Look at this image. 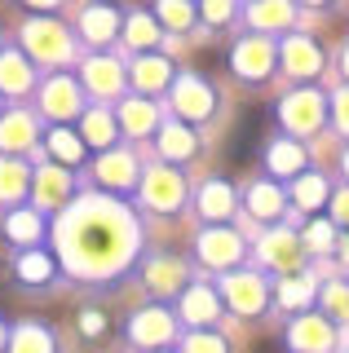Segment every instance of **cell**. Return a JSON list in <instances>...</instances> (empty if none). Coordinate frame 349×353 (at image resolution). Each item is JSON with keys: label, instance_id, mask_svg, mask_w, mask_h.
<instances>
[{"label": "cell", "instance_id": "obj_31", "mask_svg": "<svg viewBox=\"0 0 349 353\" xmlns=\"http://www.w3.org/2000/svg\"><path fill=\"white\" fill-rule=\"evenodd\" d=\"M155 146H159V159L168 163H190L195 154H199V141H195V132L186 119H163V124L155 128Z\"/></svg>", "mask_w": 349, "mask_h": 353}, {"label": "cell", "instance_id": "obj_1", "mask_svg": "<svg viewBox=\"0 0 349 353\" xmlns=\"http://www.w3.org/2000/svg\"><path fill=\"white\" fill-rule=\"evenodd\" d=\"M53 243L71 279L111 283L128 274L141 256L137 212L119 203V194H80L53 221Z\"/></svg>", "mask_w": 349, "mask_h": 353}, {"label": "cell", "instance_id": "obj_22", "mask_svg": "<svg viewBox=\"0 0 349 353\" xmlns=\"http://www.w3.org/2000/svg\"><path fill=\"white\" fill-rule=\"evenodd\" d=\"M75 31H80L84 44H93V49H106V44L119 40V31H124V14H119L111 0H89V5L80 9V22H75Z\"/></svg>", "mask_w": 349, "mask_h": 353}, {"label": "cell", "instance_id": "obj_39", "mask_svg": "<svg viewBox=\"0 0 349 353\" xmlns=\"http://www.w3.org/2000/svg\"><path fill=\"white\" fill-rule=\"evenodd\" d=\"M336 230H341V225H336L332 216H310V221H305V225H301V243L310 248V256H327L332 248H341V243H336Z\"/></svg>", "mask_w": 349, "mask_h": 353}, {"label": "cell", "instance_id": "obj_27", "mask_svg": "<svg viewBox=\"0 0 349 353\" xmlns=\"http://www.w3.org/2000/svg\"><path fill=\"white\" fill-rule=\"evenodd\" d=\"M115 115H119V128H124V137H155V128L163 124V115H159V106L150 102L146 93H133V97H119V106H115Z\"/></svg>", "mask_w": 349, "mask_h": 353}, {"label": "cell", "instance_id": "obj_51", "mask_svg": "<svg viewBox=\"0 0 349 353\" xmlns=\"http://www.w3.org/2000/svg\"><path fill=\"white\" fill-rule=\"evenodd\" d=\"M341 261H345V265H349V239H345V243H341Z\"/></svg>", "mask_w": 349, "mask_h": 353}, {"label": "cell", "instance_id": "obj_21", "mask_svg": "<svg viewBox=\"0 0 349 353\" xmlns=\"http://www.w3.org/2000/svg\"><path fill=\"white\" fill-rule=\"evenodd\" d=\"M0 234H5L9 248H36V243L49 239V221H45V208L31 199V203H14L0 221Z\"/></svg>", "mask_w": 349, "mask_h": 353}, {"label": "cell", "instance_id": "obj_33", "mask_svg": "<svg viewBox=\"0 0 349 353\" xmlns=\"http://www.w3.org/2000/svg\"><path fill=\"white\" fill-rule=\"evenodd\" d=\"M319 287L323 279H314V274H279V287H275V305L288 309V314H301V309H310L319 301Z\"/></svg>", "mask_w": 349, "mask_h": 353}, {"label": "cell", "instance_id": "obj_24", "mask_svg": "<svg viewBox=\"0 0 349 353\" xmlns=\"http://www.w3.org/2000/svg\"><path fill=\"white\" fill-rule=\"evenodd\" d=\"M288 203H292V194L283 190L279 176H261V181H252V185L243 190V208H248V216L261 221V225H279L283 212H288Z\"/></svg>", "mask_w": 349, "mask_h": 353}, {"label": "cell", "instance_id": "obj_29", "mask_svg": "<svg viewBox=\"0 0 349 353\" xmlns=\"http://www.w3.org/2000/svg\"><path fill=\"white\" fill-rule=\"evenodd\" d=\"M36 137H40L36 115L23 110V106H5V115H0V150L5 154H27L36 146Z\"/></svg>", "mask_w": 349, "mask_h": 353}, {"label": "cell", "instance_id": "obj_14", "mask_svg": "<svg viewBox=\"0 0 349 353\" xmlns=\"http://www.w3.org/2000/svg\"><path fill=\"white\" fill-rule=\"evenodd\" d=\"M288 340L292 349H301V353H327V349H336L341 345V331H336V318L332 314H323V309H301L297 318L288 323Z\"/></svg>", "mask_w": 349, "mask_h": 353}, {"label": "cell", "instance_id": "obj_46", "mask_svg": "<svg viewBox=\"0 0 349 353\" xmlns=\"http://www.w3.org/2000/svg\"><path fill=\"white\" fill-rule=\"evenodd\" d=\"M23 5H27V9H36V14H58L67 0H23Z\"/></svg>", "mask_w": 349, "mask_h": 353}, {"label": "cell", "instance_id": "obj_11", "mask_svg": "<svg viewBox=\"0 0 349 353\" xmlns=\"http://www.w3.org/2000/svg\"><path fill=\"white\" fill-rule=\"evenodd\" d=\"M243 248L248 243L239 239L230 225H203L199 234H195V261L212 274H226V270H235V265H243Z\"/></svg>", "mask_w": 349, "mask_h": 353}, {"label": "cell", "instance_id": "obj_5", "mask_svg": "<svg viewBox=\"0 0 349 353\" xmlns=\"http://www.w3.org/2000/svg\"><path fill=\"white\" fill-rule=\"evenodd\" d=\"M279 119L292 137H314L332 124V97H323L314 84H301L279 102Z\"/></svg>", "mask_w": 349, "mask_h": 353}, {"label": "cell", "instance_id": "obj_26", "mask_svg": "<svg viewBox=\"0 0 349 353\" xmlns=\"http://www.w3.org/2000/svg\"><path fill=\"white\" fill-rule=\"evenodd\" d=\"M301 18L297 0H248L243 9V22L252 31H266V36H283V31H292Z\"/></svg>", "mask_w": 349, "mask_h": 353}, {"label": "cell", "instance_id": "obj_42", "mask_svg": "<svg viewBox=\"0 0 349 353\" xmlns=\"http://www.w3.org/2000/svg\"><path fill=\"white\" fill-rule=\"evenodd\" d=\"M177 345L181 349H195V353H226V349H230V340H226L221 331H212V327H190V336H181Z\"/></svg>", "mask_w": 349, "mask_h": 353}, {"label": "cell", "instance_id": "obj_23", "mask_svg": "<svg viewBox=\"0 0 349 353\" xmlns=\"http://www.w3.org/2000/svg\"><path fill=\"white\" fill-rule=\"evenodd\" d=\"M172 80H177V66H172L168 53L150 49V53H133V66H128V84L137 88V93L155 97V93H168Z\"/></svg>", "mask_w": 349, "mask_h": 353}, {"label": "cell", "instance_id": "obj_36", "mask_svg": "<svg viewBox=\"0 0 349 353\" xmlns=\"http://www.w3.org/2000/svg\"><path fill=\"white\" fill-rule=\"evenodd\" d=\"M288 194H292V203H297L301 212H319V208L332 203V181H327L323 172H310V168H305V172L292 176V190Z\"/></svg>", "mask_w": 349, "mask_h": 353}, {"label": "cell", "instance_id": "obj_48", "mask_svg": "<svg viewBox=\"0 0 349 353\" xmlns=\"http://www.w3.org/2000/svg\"><path fill=\"white\" fill-rule=\"evenodd\" d=\"M9 345V327H5V314H0V349Z\"/></svg>", "mask_w": 349, "mask_h": 353}, {"label": "cell", "instance_id": "obj_9", "mask_svg": "<svg viewBox=\"0 0 349 353\" xmlns=\"http://www.w3.org/2000/svg\"><path fill=\"white\" fill-rule=\"evenodd\" d=\"M177 323H181V314H172V309H163L159 301L155 305H141L133 309V318H128V327H124V340L128 345H137V349H168V345H177Z\"/></svg>", "mask_w": 349, "mask_h": 353}, {"label": "cell", "instance_id": "obj_44", "mask_svg": "<svg viewBox=\"0 0 349 353\" xmlns=\"http://www.w3.org/2000/svg\"><path fill=\"white\" fill-rule=\"evenodd\" d=\"M332 128L341 132V137H349V80L332 93Z\"/></svg>", "mask_w": 349, "mask_h": 353}, {"label": "cell", "instance_id": "obj_40", "mask_svg": "<svg viewBox=\"0 0 349 353\" xmlns=\"http://www.w3.org/2000/svg\"><path fill=\"white\" fill-rule=\"evenodd\" d=\"M319 309L332 314L336 323H349V279H327L319 287Z\"/></svg>", "mask_w": 349, "mask_h": 353}, {"label": "cell", "instance_id": "obj_8", "mask_svg": "<svg viewBox=\"0 0 349 353\" xmlns=\"http://www.w3.org/2000/svg\"><path fill=\"white\" fill-rule=\"evenodd\" d=\"M93 181H97V190H106V194H137V185H141V163H137V150H128V146H106V150H97V159H93Z\"/></svg>", "mask_w": 349, "mask_h": 353}, {"label": "cell", "instance_id": "obj_6", "mask_svg": "<svg viewBox=\"0 0 349 353\" xmlns=\"http://www.w3.org/2000/svg\"><path fill=\"white\" fill-rule=\"evenodd\" d=\"M36 106H40L45 119H53V124H71V119H80L84 110H89V88L80 80H71L67 71H53L36 88Z\"/></svg>", "mask_w": 349, "mask_h": 353}, {"label": "cell", "instance_id": "obj_3", "mask_svg": "<svg viewBox=\"0 0 349 353\" xmlns=\"http://www.w3.org/2000/svg\"><path fill=\"white\" fill-rule=\"evenodd\" d=\"M18 36H23V49L36 62L62 66V62L75 58V36H80V31H67L58 18H49V14H36V18L23 22V31H18Z\"/></svg>", "mask_w": 349, "mask_h": 353}, {"label": "cell", "instance_id": "obj_20", "mask_svg": "<svg viewBox=\"0 0 349 353\" xmlns=\"http://www.w3.org/2000/svg\"><path fill=\"white\" fill-rule=\"evenodd\" d=\"M40 88V71H36V58L23 49V44H5L0 49V93L5 97H31Z\"/></svg>", "mask_w": 349, "mask_h": 353}, {"label": "cell", "instance_id": "obj_41", "mask_svg": "<svg viewBox=\"0 0 349 353\" xmlns=\"http://www.w3.org/2000/svg\"><path fill=\"white\" fill-rule=\"evenodd\" d=\"M199 22L203 27H235L239 22V0H199Z\"/></svg>", "mask_w": 349, "mask_h": 353}, {"label": "cell", "instance_id": "obj_34", "mask_svg": "<svg viewBox=\"0 0 349 353\" xmlns=\"http://www.w3.org/2000/svg\"><path fill=\"white\" fill-rule=\"evenodd\" d=\"M45 154L49 159H58V163H71V168H80L84 163V154H89V141H84V132L80 128H71V124H53L45 132Z\"/></svg>", "mask_w": 349, "mask_h": 353}, {"label": "cell", "instance_id": "obj_53", "mask_svg": "<svg viewBox=\"0 0 349 353\" xmlns=\"http://www.w3.org/2000/svg\"><path fill=\"white\" fill-rule=\"evenodd\" d=\"M0 49H5V36H0Z\"/></svg>", "mask_w": 349, "mask_h": 353}, {"label": "cell", "instance_id": "obj_16", "mask_svg": "<svg viewBox=\"0 0 349 353\" xmlns=\"http://www.w3.org/2000/svg\"><path fill=\"white\" fill-rule=\"evenodd\" d=\"M80 84L89 88V97H97V102H115V97L128 88V66L119 62L115 53L97 49V53H89V58L80 62Z\"/></svg>", "mask_w": 349, "mask_h": 353}, {"label": "cell", "instance_id": "obj_12", "mask_svg": "<svg viewBox=\"0 0 349 353\" xmlns=\"http://www.w3.org/2000/svg\"><path fill=\"white\" fill-rule=\"evenodd\" d=\"M279 66L292 80H319L323 66H327V53L314 36H305V31L292 27V31H283V40H279Z\"/></svg>", "mask_w": 349, "mask_h": 353}, {"label": "cell", "instance_id": "obj_4", "mask_svg": "<svg viewBox=\"0 0 349 353\" xmlns=\"http://www.w3.org/2000/svg\"><path fill=\"white\" fill-rule=\"evenodd\" d=\"M275 66H279V40H275V36L252 31V36H239V40H235V49H230V71H235L239 84L261 88L270 75H275Z\"/></svg>", "mask_w": 349, "mask_h": 353}, {"label": "cell", "instance_id": "obj_25", "mask_svg": "<svg viewBox=\"0 0 349 353\" xmlns=\"http://www.w3.org/2000/svg\"><path fill=\"white\" fill-rule=\"evenodd\" d=\"M221 287H208V283H190L186 292L177 296V314L186 327H217L221 323Z\"/></svg>", "mask_w": 349, "mask_h": 353}, {"label": "cell", "instance_id": "obj_52", "mask_svg": "<svg viewBox=\"0 0 349 353\" xmlns=\"http://www.w3.org/2000/svg\"><path fill=\"white\" fill-rule=\"evenodd\" d=\"M0 115H5V93H0Z\"/></svg>", "mask_w": 349, "mask_h": 353}, {"label": "cell", "instance_id": "obj_37", "mask_svg": "<svg viewBox=\"0 0 349 353\" xmlns=\"http://www.w3.org/2000/svg\"><path fill=\"white\" fill-rule=\"evenodd\" d=\"M9 349L14 353H53L58 349V336L45 323H36V318H23V323L9 331Z\"/></svg>", "mask_w": 349, "mask_h": 353}, {"label": "cell", "instance_id": "obj_43", "mask_svg": "<svg viewBox=\"0 0 349 353\" xmlns=\"http://www.w3.org/2000/svg\"><path fill=\"white\" fill-rule=\"evenodd\" d=\"M75 327H80L84 340H106V331H111L106 314H102V309H93V305H84L80 314H75Z\"/></svg>", "mask_w": 349, "mask_h": 353}, {"label": "cell", "instance_id": "obj_45", "mask_svg": "<svg viewBox=\"0 0 349 353\" xmlns=\"http://www.w3.org/2000/svg\"><path fill=\"white\" fill-rule=\"evenodd\" d=\"M327 208H332V221H336V225L349 230V181L341 185V190H332V203H327Z\"/></svg>", "mask_w": 349, "mask_h": 353}, {"label": "cell", "instance_id": "obj_7", "mask_svg": "<svg viewBox=\"0 0 349 353\" xmlns=\"http://www.w3.org/2000/svg\"><path fill=\"white\" fill-rule=\"evenodd\" d=\"M221 301L226 309H235L239 318H261L270 305H275V287L266 283V274H257V270H226L221 274Z\"/></svg>", "mask_w": 349, "mask_h": 353}, {"label": "cell", "instance_id": "obj_15", "mask_svg": "<svg viewBox=\"0 0 349 353\" xmlns=\"http://www.w3.org/2000/svg\"><path fill=\"white\" fill-rule=\"evenodd\" d=\"M305 256H310V248H305L301 234L288 230V225H270L266 234L257 239V261L275 274H297L305 265Z\"/></svg>", "mask_w": 349, "mask_h": 353}, {"label": "cell", "instance_id": "obj_28", "mask_svg": "<svg viewBox=\"0 0 349 353\" xmlns=\"http://www.w3.org/2000/svg\"><path fill=\"white\" fill-rule=\"evenodd\" d=\"M310 168V150H305V141L301 137H275L266 146V172L270 176H279V181H292L297 172Z\"/></svg>", "mask_w": 349, "mask_h": 353}, {"label": "cell", "instance_id": "obj_30", "mask_svg": "<svg viewBox=\"0 0 349 353\" xmlns=\"http://www.w3.org/2000/svg\"><path fill=\"white\" fill-rule=\"evenodd\" d=\"M31 181H36V168L23 159V154H5L0 150V203L14 208L31 199Z\"/></svg>", "mask_w": 349, "mask_h": 353}, {"label": "cell", "instance_id": "obj_10", "mask_svg": "<svg viewBox=\"0 0 349 353\" xmlns=\"http://www.w3.org/2000/svg\"><path fill=\"white\" fill-rule=\"evenodd\" d=\"M168 102L172 115L186 119V124H208L217 115V88L203 80L199 71H177V80L168 88Z\"/></svg>", "mask_w": 349, "mask_h": 353}, {"label": "cell", "instance_id": "obj_2", "mask_svg": "<svg viewBox=\"0 0 349 353\" xmlns=\"http://www.w3.org/2000/svg\"><path fill=\"white\" fill-rule=\"evenodd\" d=\"M137 199L146 212L155 216H181V208L190 203V185L186 176H181V163H150V168H141V185H137Z\"/></svg>", "mask_w": 349, "mask_h": 353}, {"label": "cell", "instance_id": "obj_35", "mask_svg": "<svg viewBox=\"0 0 349 353\" xmlns=\"http://www.w3.org/2000/svg\"><path fill=\"white\" fill-rule=\"evenodd\" d=\"M80 132H84V141H89L93 150H106V146H115V141L124 137L119 115L106 110V106H89V110H84V115H80Z\"/></svg>", "mask_w": 349, "mask_h": 353}, {"label": "cell", "instance_id": "obj_13", "mask_svg": "<svg viewBox=\"0 0 349 353\" xmlns=\"http://www.w3.org/2000/svg\"><path fill=\"white\" fill-rule=\"evenodd\" d=\"M67 274V265H62L58 248H45V243H36V248H18L14 256V283L27 287V292H49L53 283Z\"/></svg>", "mask_w": 349, "mask_h": 353}, {"label": "cell", "instance_id": "obj_32", "mask_svg": "<svg viewBox=\"0 0 349 353\" xmlns=\"http://www.w3.org/2000/svg\"><path fill=\"white\" fill-rule=\"evenodd\" d=\"M163 36H168V31H163V22L155 18V9H128V14H124V31H119V40H124L133 53L159 49Z\"/></svg>", "mask_w": 349, "mask_h": 353}, {"label": "cell", "instance_id": "obj_38", "mask_svg": "<svg viewBox=\"0 0 349 353\" xmlns=\"http://www.w3.org/2000/svg\"><path fill=\"white\" fill-rule=\"evenodd\" d=\"M155 18L163 22L168 36H186L199 27V5L195 0H155Z\"/></svg>", "mask_w": 349, "mask_h": 353}, {"label": "cell", "instance_id": "obj_50", "mask_svg": "<svg viewBox=\"0 0 349 353\" xmlns=\"http://www.w3.org/2000/svg\"><path fill=\"white\" fill-rule=\"evenodd\" d=\"M301 5H310V9H327L332 0H301Z\"/></svg>", "mask_w": 349, "mask_h": 353}, {"label": "cell", "instance_id": "obj_49", "mask_svg": "<svg viewBox=\"0 0 349 353\" xmlns=\"http://www.w3.org/2000/svg\"><path fill=\"white\" fill-rule=\"evenodd\" d=\"M341 172H345V181H349V146L341 150Z\"/></svg>", "mask_w": 349, "mask_h": 353}, {"label": "cell", "instance_id": "obj_17", "mask_svg": "<svg viewBox=\"0 0 349 353\" xmlns=\"http://www.w3.org/2000/svg\"><path fill=\"white\" fill-rule=\"evenodd\" d=\"M141 287H146L155 301H172L190 287V265L172 252H155V256L141 261Z\"/></svg>", "mask_w": 349, "mask_h": 353}, {"label": "cell", "instance_id": "obj_47", "mask_svg": "<svg viewBox=\"0 0 349 353\" xmlns=\"http://www.w3.org/2000/svg\"><path fill=\"white\" fill-rule=\"evenodd\" d=\"M341 75H345V80H349V40L341 44Z\"/></svg>", "mask_w": 349, "mask_h": 353}, {"label": "cell", "instance_id": "obj_19", "mask_svg": "<svg viewBox=\"0 0 349 353\" xmlns=\"http://www.w3.org/2000/svg\"><path fill=\"white\" fill-rule=\"evenodd\" d=\"M75 168L71 163H58V159H49V163H40L36 168V181H31V199H36L45 212H62V208L75 199Z\"/></svg>", "mask_w": 349, "mask_h": 353}, {"label": "cell", "instance_id": "obj_18", "mask_svg": "<svg viewBox=\"0 0 349 353\" xmlns=\"http://www.w3.org/2000/svg\"><path fill=\"white\" fill-rule=\"evenodd\" d=\"M190 203L203 216V225H230V216L239 212V190L226 176H208L190 190Z\"/></svg>", "mask_w": 349, "mask_h": 353}]
</instances>
